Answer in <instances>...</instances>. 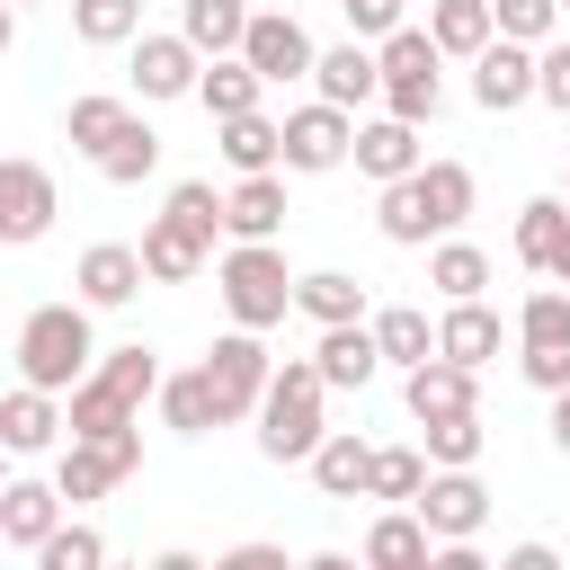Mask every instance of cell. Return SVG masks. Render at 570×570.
<instances>
[{
    "instance_id": "cell-39",
    "label": "cell",
    "mask_w": 570,
    "mask_h": 570,
    "mask_svg": "<svg viewBox=\"0 0 570 570\" xmlns=\"http://www.w3.org/2000/svg\"><path fill=\"white\" fill-rule=\"evenodd\" d=\"M71 36L80 45H134L142 36V0H71Z\"/></svg>"
},
{
    "instance_id": "cell-6",
    "label": "cell",
    "mask_w": 570,
    "mask_h": 570,
    "mask_svg": "<svg viewBox=\"0 0 570 570\" xmlns=\"http://www.w3.org/2000/svg\"><path fill=\"white\" fill-rule=\"evenodd\" d=\"M445 53L428 45V27H392V36H374V71H383V116H401V125H428L436 107H445V71H436Z\"/></svg>"
},
{
    "instance_id": "cell-19",
    "label": "cell",
    "mask_w": 570,
    "mask_h": 570,
    "mask_svg": "<svg viewBox=\"0 0 570 570\" xmlns=\"http://www.w3.org/2000/svg\"><path fill=\"white\" fill-rule=\"evenodd\" d=\"M312 89H321L330 107H347V116H356L365 98H383V71H374V45H356V36H347V45H330V53H312Z\"/></svg>"
},
{
    "instance_id": "cell-22",
    "label": "cell",
    "mask_w": 570,
    "mask_h": 570,
    "mask_svg": "<svg viewBox=\"0 0 570 570\" xmlns=\"http://www.w3.org/2000/svg\"><path fill=\"white\" fill-rule=\"evenodd\" d=\"M436 356H454V365H472V374H481V365L499 356V312H490L481 294L445 303V312H436Z\"/></svg>"
},
{
    "instance_id": "cell-30",
    "label": "cell",
    "mask_w": 570,
    "mask_h": 570,
    "mask_svg": "<svg viewBox=\"0 0 570 570\" xmlns=\"http://www.w3.org/2000/svg\"><path fill=\"white\" fill-rule=\"evenodd\" d=\"M374 347H383V365H419V356H436V321L419 312V303H383L374 321Z\"/></svg>"
},
{
    "instance_id": "cell-28",
    "label": "cell",
    "mask_w": 570,
    "mask_h": 570,
    "mask_svg": "<svg viewBox=\"0 0 570 570\" xmlns=\"http://www.w3.org/2000/svg\"><path fill=\"white\" fill-rule=\"evenodd\" d=\"M294 312L303 321H365V285L347 276V267H312V276H294Z\"/></svg>"
},
{
    "instance_id": "cell-16",
    "label": "cell",
    "mask_w": 570,
    "mask_h": 570,
    "mask_svg": "<svg viewBox=\"0 0 570 570\" xmlns=\"http://www.w3.org/2000/svg\"><path fill=\"white\" fill-rule=\"evenodd\" d=\"M71 285H80V303H89V312H116V303H134V294H142V249L98 240V249H80Z\"/></svg>"
},
{
    "instance_id": "cell-18",
    "label": "cell",
    "mask_w": 570,
    "mask_h": 570,
    "mask_svg": "<svg viewBox=\"0 0 570 570\" xmlns=\"http://www.w3.org/2000/svg\"><path fill=\"white\" fill-rule=\"evenodd\" d=\"M196 45L187 36H134V89L142 98H196Z\"/></svg>"
},
{
    "instance_id": "cell-12",
    "label": "cell",
    "mask_w": 570,
    "mask_h": 570,
    "mask_svg": "<svg viewBox=\"0 0 570 570\" xmlns=\"http://www.w3.org/2000/svg\"><path fill=\"white\" fill-rule=\"evenodd\" d=\"M53 214H62L53 169H45V160H0V249L45 240V232H53Z\"/></svg>"
},
{
    "instance_id": "cell-44",
    "label": "cell",
    "mask_w": 570,
    "mask_h": 570,
    "mask_svg": "<svg viewBox=\"0 0 570 570\" xmlns=\"http://www.w3.org/2000/svg\"><path fill=\"white\" fill-rule=\"evenodd\" d=\"M490 27L517 36V45H543L561 27V0H490Z\"/></svg>"
},
{
    "instance_id": "cell-3",
    "label": "cell",
    "mask_w": 570,
    "mask_h": 570,
    "mask_svg": "<svg viewBox=\"0 0 570 570\" xmlns=\"http://www.w3.org/2000/svg\"><path fill=\"white\" fill-rule=\"evenodd\" d=\"M89 365H98V330H89V303H36V312L18 321V383L71 392Z\"/></svg>"
},
{
    "instance_id": "cell-54",
    "label": "cell",
    "mask_w": 570,
    "mask_h": 570,
    "mask_svg": "<svg viewBox=\"0 0 570 570\" xmlns=\"http://www.w3.org/2000/svg\"><path fill=\"white\" fill-rule=\"evenodd\" d=\"M561 205H570V187H561Z\"/></svg>"
},
{
    "instance_id": "cell-31",
    "label": "cell",
    "mask_w": 570,
    "mask_h": 570,
    "mask_svg": "<svg viewBox=\"0 0 570 570\" xmlns=\"http://www.w3.org/2000/svg\"><path fill=\"white\" fill-rule=\"evenodd\" d=\"M240 27H249V0H178V36L196 53H240Z\"/></svg>"
},
{
    "instance_id": "cell-40",
    "label": "cell",
    "mask_w": 570,
    "mask_h": 570,
    "mask_svg": "<svg viewBox=\"0 0 570 570\" xmlns=\"http://www.w3.org/2000/svg\"><path fill=\"white\" fill-rule=\"evenodd\" d=\"M561 223H570V205L561 196H534L525 214H517V258L543 276V258H552V240H561Z\"/></svg>"
},
{
    "instance_id": "cell-1",
    "label": "cell",
    "mask_w": 570,
    "mask_h": 570,
    "mask_svg": "<svg viewBox=\"0 0 570 570\" xmlns=\"http://www.w3.org/2000/svg\"><path fill=\"white\" fill-rule=\"evenodd\" d=\"M463 214H472V169H463V160H419V169H410V178H392V187H383V205H374L383 240H401V249L445 240Z\"/></svg>"
},
{
    "instance_id": "cell-20",
    "label": "cell",
    "mask_w": 570,
    "mask_h": 570,
    "mask_svg": "<svg viewBox=\"0 0 570 570\" xmlns=\"http://www.w3.org/2000/svg\"><path fill=\"white\" fill-rule=\"evenodd\" d=\"M62 525V490L53 481H0V543H18V552H36L45 534Z\"/></svg>"
},
{
    "instance_id": "cell-47",
    "label": "cell",
    "mask_w": 570,
    "mask_h": 570,
    "mask_svg": "<svg viewBox=\"0 0 570 570\" xmlns=\"http://www.w3.org/2000/svg\"><path fill=\"white\" fill-rule=\"evenodd\" d=\"M338 9H347V36H356V45H374V36L401 27V0H338Z\"/></svg>"
},
{
    "instance_id": "cell-37",
    "label": "cell",
    "mask_w": 570,
    "mask_h": 570,
    "mask_svg": "<svg viewBox=\"0 0 570 570\" xmlns=\"http://www.w3.org/2000/svg\"><path fill=\"white\" fill-rule=\"evenodd\" d=\"M428 285H436L445 303L481 294V285H490V249H472V240H436V258H428Z\"/></svg>"
},
{
    "instance_id": "cell-35",
    "label": "cell",
    "mask_w": 570,
    "mask_h": 570,
    "mask_svg": "<svg viewBox=\"0 0 570 570\" xmlns=\"http://www.w3.org/2000/svg\"><path fill=\"white\" fill-rule=\"evenodd\" d=\"M53 490H62V508H89V499H107V490H116V472H107V454H98L89 436H71V445H62V463H53Z\"/></svg>"
},
{
    "instance_id": "cell-2",
    "label": "cell",
    "mask_w": 570,
    "mask_h": 570,
    "mask_svg": "<svg viewBox=\"0 0 570 570\" xmlns=\"http://www.w3.org/2000/svg\"><path fill=\"white\" fill-rule=\"evenodd\" d=\"M160 392V356L134 338V347H107L80 383H71V401H62V428L71 436H107V428H125V419H142V401Z\"/></svg>"
},
{
    "instance_id": "cell-15",
    "label": "cell",
    "mask_w": 570,
    "mask_h": 570,
    "mask_svg": "<svg viewBox=\"0 0 570 570\" xmlns=\"http://www.w3.org/2000/svg\"><path fill=\"white\" fill-rule=\"evenodd\" d=\"M347 160H356L374 187H392V178H410L428 151H419V125H401V116H374V125H356V134H347Z\"/></svg>"
},
{
    "instance_id": "cell-43",
    "label": "cell",
    "mask_w": 570,
    "mask_h": 570,
    "mask_svg": "<svg viewBox=\"0 0 570 570\" xmlns=\"http://www.w3.org/2000/svg\"><path fill=\"white\" fill-rule=\"evenodd\" d=\"M36 561H45V570H98V561H107V534H98V525H53V534L36 543Z\"/></svg>"
},
{
    "instance_id": "cell-24",
    "label": "cell",
    "mask_w": 570,
    "mask_h": 570,
    "mask_svg": "<svg viewBox=\"0 0 570 570\" xmlns=\"http://www.w3.org/2000/svg\"><path fill=\"white\" fill-rule=\"evenodd\" d=\"M303 463H312L321 499H365V463H374V445H365L356 428H321V445H312Z\"/></svg>"
},
{
    "instance_id": "cell-53",
    "label": "cell",
    "mask_w": 570,
    "mask_h": 570,
    "mask_svg": "<svg viewBox=\"0 0 570 570\" xmlns=\"http://www.w3.org/2000/svg\"><path fill=\"white\" fill-rule=\"evenodd\" d=\"M0 481H9V445H0Z\"/></svg>"
},
{
    "instance_id": "cell-21",
    "label": "cell",
    "mask_w": 570,
    "mask_h": 570,
    "mask_svg": "<svg viewBox=\"0 0 570 570\" xmlns=\"http://www.w3.org/2000/svg\"><path fill=\"white\" fill-rule=\"evenodd\" d=\"M223 232H232V240H276V232H285V178H276V169H249V178L223 196Z\"/></svg>"
},
{
    "instance_id": "cell-50",
    "label": "cell",
    "mask_w": 570,
    "mask_h": 570,
    "mask_svg": "<svg viewBox=\"0 0 570 570\" xmlns=\"http://www.w3.org/2000/svg\"><path fill=\"white\" fill-rule=\"evenodd\" d=\"M543 276H552V285H570V223H561V240H552V258H543Z\"/></svg>"
},
{
    "instance_id": "cell-5",
    "label": "cell",
    "mask_w": 570,
    "mask_h": 570,
    "mask_svg": "<svg viewBox=\"0 0 570 570\" xmlns=\"http://www.w3.org/2000/svg\"><path fill=\"white\" fill-rule=\"evenodd\" d=\"M214 285H223V312L240 330H276L294 312V276H285V249L276 240H232L223 267H214Z\"/></svg>"
},
{
    "instance_id": "cell-45",
    "label": "cell",
    "mask_w": 570,
    "mask_h": 570,
    "mask_svg": "<svg viewBox=\"0 0 570 570\" xmlns=\"http://www.w3.org/2000/svg\"><path fill=\"white\" fill-rule=\"evenodd\" d=\"M534 98H543L552 116H570V45H561V36L534 45Z\"/></svg>"
},
{
    "instance_id": "cell-26",
    "label": "cell",
    "mask_w": 570,
    "mask_h": 570,
    "mask_svg": "<svg viewBox=\"0 0 570 570\" xmlns=\"http://www.w3.org/2000/svg\"><path fill=\"white\" fill-rule=\"evenodd\" d=\"M365 561L374 570H428L436 561V534L419 525V508H392V517L365 525Z\"/></svg>"
},
{
    "instance_id": "cell-13",
    "label": "cell",
    "mask_w": 570,
    "mask_h": 570,
    "mask_svg": "<svg viewBox=\"0 0 570 570\" xmlns=\"http://www.w3.org/2000/svg\"><path fill=\"white\" fill-rule=\"evenodd\" d=\"M525 98H534V45H517V36H490V45L472 53V107L508 116V107H525Z\"/></svg>"
},
{
    "instance_id": "cell-51",
    "label": "cell",
    "mask_w": 570,
    "mask_h": 570,
    "mask_svg": "<svg viewBox=\"0 0 570 570\" xmlns=\"http://www.w3.org/2000/svg\"><path fill=\"white\" fill-rule=\"evenodd\" d=\"M552 445H561V454H570V383H561V392H552Z\"/></svg>"
},
{
    "instance_id": "cell-55",
    "label": "cell",
    "mask_w": 570,
    "mask_h": 570,
    "mask_svg": "<svg viewBox=\"0 0 570 570\" xmlns=\"http://www.w3.org/2000/svg\"><path fill=\"white\" fill-rule=\"evenodd\" d=\"M9 9H27V0H9Z\"/></svg>"
},
{
    "instance_id": "cell-8",
    "label": "cell",
    "mask_w": 570,
    "mask_h": 570,
    "mask_svg": "<svg viewBox=\"0 0 570 570\" xmlns=\"http://www.w3.org/2000/svg\"><path fill=\"white\" fill-rule=\"evenodd\" d=\"M410 508H419V525H428L436 543H463V534L490 525V490H481L472 463H428V481H419Z\"/></svg>"
},
{
    "instance_id": "cell-23",
    "label": "cell",
    "mask_w": 570,
    "mask_h": 570,
    "mask_svg": "<svg viewBox=\"0 0 570 570\" xmlns=\"http://www.w3.org/2000/svg\"><path fill=\"white\" fill-rule=\"evenodd\" d=\"M53 436H62V392L18 383V392L0 401V445H9V454H45Z\"/></svg>"
},
{
    "instance_id": "cell-48",
    "label": "cell",
    "mask_w": 570,
    "mask_h": 570,
    "mask_svg": "<svg viewBox=\"0 0 570 570\" xmlns=\"http://www.w3.org/2000/svg\"><path fill=\"white\" fill-rule=\"evenodd\" d=\"M223 570H285V552H276V543H232Z\"/></svg>"
},
{
    "instance_id": "cell-52",
    "label": "cell",
    "mask_w": 570,
    "mask_h": 570,
    "mask_svg": "<svg viewBox=\"0 0 570 570\" xmlns=\"http://www.w3.org/2000/svg\"><path fill=\"white\" fill-rule=\"evenodd\" d=\"M9 45H18V9L0 0V53H9Z\"/></svg>"
},
{
    "instance_id": "cell-41",
    "label": "cell",
    "mask_w": 570,
    "mask_h": 570,
    "mask_svg": "<svg viewBox=\"0 0 570 570\" xmlns=\"http://www.w3.org/2000/svg\"><path fill=\"white\" fill-rule=\"evenodd\" d=\"M125 116H134L125 98H107V89H89V98H71V116H62V134H71L80 151H98V142H107V134H116Z\"/></svg>"
},
{
    "instance_id": "cell-11",
    "label": "cell",
    "mask_w": 570,
    "mask_h": 570,
    "mask_svg": "<svg viewBox=\"0 0 570 570\" xmlns=\"http://www.w3.org/2000/svg\"><path fill=\"white\" fill-rule=\"evenodd\" d=\"M312 36H303V18H285V9H249V27H240V62L267 80V89H285V80H312Z\"/></svg>"
},
{
    "instance_id": "cell-14",
    "label": "cell",
    "mask_w": 570,
    "mask_h": 570,
    "mask_svg": "<svg viewBox=\"0 0 570 570\" xmlns=\"http://www.w3.org/2000/svg\"><path fill=\"white\" fill-rule=\"evenodd\" d=\"M374 365H383V347H374V330H365V321H330V330H321V347H312L321 392H365V383H374Z\"/></svg>"
},
{
    "instance_id": "cell-34",
    "label": "cell",
    "mask_w": 570,
    "mask_h": 570,
    "mask_svg": "<svg viewBox=\"0 0 570 570\" xmlns=\"http://www.w3.org/2000/svg\"><path fill=\"white\" fill-rule=\"evenodd\" d=\"M214 142H223V160L249 178V169H276V116H214Z\"/></svg>"
},
{
    "instance_id": "cell-36",
    "label": "cell",
    "mask_w": 570,
    "mask_h": 570,
    "mask_svg": "<svg viewBox=\"0 0 570 570\" xmlns=\"http://www.w3.org/2000/svg\"><path fill=\"white\" fill-rule=\"evenodd\" d=\"M419 481H428V454H419V445H374V463H365V499L410 508V499H419Z\"/></svg>"
},
{
    "instance_id": "cell-27",
    "label": "cell",
    "mask_w": 570,
    "mask_h": 570,
    "mask_svg": "<svg viewBox=\"0 0 570 570\" xmlns=\"http://www.w3.org/2000/svg\"><path fill=\"white\" fill-rule=\"evenodd\" d=\"M89 160H98V178H107V187H142V178L160 169V134H151L142 116H125V125H116Z\"/></svg>"
},
{
    "instance_id": "cell-32",
    "label": "cell",
    "mask_w": 570,
    "mask_h": 570,
    "mask_svg": "<svg viewBox=\"0 0 570 570\" xmlns=\"http://www.w3.org/2000/svg\"><path fill=\"white\" fill-rule=\"evenodd\" d=\"M160 428H178V436H205V428H223V410H214V383L205 374H160Z\"/></svg>"
},
{
    "instance_id": "cell-33",
    "label": "cell",
    "mask_w": 570,
    "mask_h": 570,
    "mask_svg": "<svg viewBox=\"0 0 570 570\" xmlns=\"http://www.w3.org/2000/svg\"><path fill=\"white\" fill-rule=\"evenodd\" d=\"M490 36H499V27H490V0H436V9H428V45H436V53H463V62H472Z\"/></svg>"
},
{
    "instance_id": "cell-42",
    "label": "cell",
    "mask_w": 570,
    "mask_h": 570,
    "mask_svg": "<svg viewBox=\"0 0 570 570\" xmlns=\"http://www.w3.org/2000/svg\"><path fill=\"white\" fill-rule=\"evenodd\" d=\"M160 214H169V223H187V232H196V240H205V249H214V232H223V196H214V187H205V178H178V187H169V205H160Z\"/></svg>"
},
{
    "instance_id": "cell-49",
    "label": "cell",
    "mask_w": 570,
    "mask_h": 570,
    "mask_svg": "<svg viewBox=\"0 0 570 570\" xmlns=\"http://www.w3.org/2000/svg\"><path fill=\"white\" fill-rule=\"evenodd\" d=\"M508 570H561V561H552V543H517V552H508Z\"/></svg>"
},
{
    "instance_id": "cell-46",
    "label": "cell",
    "mask_w": 570,
    "mask_h": 570,
    "mask_svg": "<svg viewBox=\"0 0 570 570\" xmlns=\"http://www.w3.org/2000/svg\"><path fill=\"white\" fill-rule=\"evenodd\" d=\"M89 445L107 454V472H116V481H134V472H142V419H125V428H107V436H89Z\"/></svg>"
},
{
    "instance_id": "cell-29",
    "label": "cell",
    "mask_w": 570,
    "mask_h": 570,
    "mask_svg": "<svg viewBox=\"0 0 570 570\" xmlns=\"http://www.w3.org/2000/svg\"><path fill=\"white\" fill-rule=\"evenodd\" d=\"M196 267H205V240H196L187 223H169V214H160V223L142 232V276H151V285H187Z\"/></svg>"
},
{
    "instance_id": "cell-25",
    "label": "cell",
    "mask_w": 570,
    "mask_h": 570,
    "mask_svg": "<svg viewBox=\"0 0 570 570\" xmlns=\"http://www.w3.org/2000/svg\"><path fill=\"white\" fill-rule=\"evenodd\" d=\"M258 98H267V80H258L240 53H205V62H196V107H205V116H249Z\"/></svg>"
},
{
    "instance_id": "cell-17",
    "label": "cell",
    "mask_w": 570,
    "mask_h": 570,
    "mask_svg": "<svg viewBox=\"0 0 570 570\" xmlns=\"http://www.w3.org/2000/svg\"><path fill=\"white\" fill-rule=\"evenodd\" d=\"M401 401H410V419L481 410V392H472V365H454V356H419V365H401Z\"/></svg>"
},
{
    "instance_id": "cell-4",
    "label": "cell",
    "mask_w": 570,
    "mask_h": 570,
    "mask_svg": "<svg viewBox=\"0 0 570 570\" xmlns=\"http://www.w3.org/2000/svg\"><path fill=\"white\" fill-rule=\"evenodd\" d=\"M249 419H258V454L267 463H303L321 445V374H312V356L267 365V392H258Z\"/></svg>"
},
{
    "instance_id": "cell-9",
    "label": "cell",
    "mask_w": 570,
    "mask_h": 570,
    "mask_svg": "<svg viewBox=\"0 0 570 570\" xmlns=\"http://www.w3.org/2000/svg\"><path fill=\"white\" fill-rule=\"evenodd\" d=\"M267 365H276V356L258 347V330H240V321H232V330L214 338V356H205L196 374L214 383V410H223V428L258 410V392H267Z\"/></svg>"
},
{
    "instance_id": "cell-38",
    "label": "cell",
    "mask_w": 570,
    "mask_h": 570,
    "mask_svg": "<svg viewBox=\"0 0 570 570\" xmlns=\"http://www.w3.org/2000/svg\"><path fill=\"white\" fill-rule=\"evenodd\" d=\"M419 454H428V463H481V410L419 419Z\"/></svg>"
},
{
    "instance_id": "cell-56",
    "label": "cell",
    "mask_w": 570,
    "mask_h": 570,
    "mask_svg": "<svg viewBox=\"0 0 570 570\" xmlns=\"http://www.w3.org/2000/svg\"><path fill=\"white\" fill-rule=\"evenodd\" d=\"M561 18H570V0H561Z\"/></svg>"
},
{
    "instance_id": "cell-10",
    "label": "cell",
    "mask_w": 570,
    "mask_h": 570,
    "mask_svg": "<svg viewBox=\"0 0 570 570\" xmlns=\"http://www.w3.org/2000/svg\"><path fill=\"white\" fill-rule=\"evenodd\" d=\"M347 134H356V116H347V107H330V98H312V107H294V116L276 125V169L321 178V169H338V160H347Z\"/></svg>"
},
{
    "instance_id": "cell-7",
    "label": "cell",
    "mask_w": 570,
    "mask_h": 570,
    "mask_svg": "<svg viewBox=\"0 0 570 570\" xmlns=\"http://www.w3.org/2000/svg\"><path fill=\"white\" fill-rule=\"evenodd\" d=\"M517 347H525L517 365H525L534 392H561V383H570V294H561V285H534V294H525Z\"/></svg>"
}]
</instances>
